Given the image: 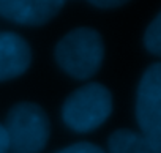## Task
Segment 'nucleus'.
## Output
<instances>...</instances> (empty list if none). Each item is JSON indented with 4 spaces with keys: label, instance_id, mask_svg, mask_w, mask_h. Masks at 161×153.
Listing matches in <instances>:
<instances>
[{
    "label": "nucleus",
    "instance_id": "nucleus-1",
    "mask_svg": "<svg viewBox=\"0 0 161 153\" xmlns=\"http://www.w3.org/2000/svg\"><path fill=\"white\" fill-rule=\"evenodd\" d=\"M104 57L101 35L93 29H76L65 35L55 47L60 68L76 79H89L100 69Z\"/></svg>",
    "mask_w": 161,
    "mask_h": 153
},
{
    "label": "nucleus",
    "instance_id": "nucleus-2",
    "mask_svg": "<svg viewBox=\"0 0 161 153\" xmlns=\"http://www.w3.org/2000/svg\"><path fill=\"white\" fill-rule=\"evenodd\" d=\"M112 112V95L101 84H87L73 92L63 104V122L77 133H89Z\"/></svg>",
    "mask_w": 161,
    "mask_h": 153
},
{
    "label": "nucleus",
    "instance_id": "nucleus-3",
    "mask_svg": "<svg viewBox=\"0 0 161 153\" xmlns=\"http://www.w3.org/2000/svg\"><path fill=\"white\" fill-rule=\"evenodd\" d=\"M10 148L16 153H38L49 139V120L46 112L33 103L16 104L3 126Z\"/></svg>",
    "mask_w": 161,
    "mask_h": 153
},
{
    "label": "nucleus",
    "instance_id": "nucleus-4",
    "mask_svg": "<svg viewBox=\"0 0 161 153\" xmlns=\"http://www.w3.org/2000/svg\"><path fill=\"white\" fill-rule=\"evenodd\" d=\"M136 115L141 134L161 151V65H152L142 76L137 89Z\"/></svg>",
    "mask_w": 161,
    "mask_h": 153
},
{
    "label": "nucleus",
    "instance_id": "nucleus-5",
    "mask_svg": "<svg viewBox=\"0 0 161 153\" xmlns=\"http://www.w3.org/2000/svg\"><path fill=\"white\" fill-rule=\"evenodd\" d=\"M65 0H0V16L22 25H43L63 7Z\"/></svg>",
    "mask_w": 161,
    "mask_h": 153
},
{
    "label": "nucleus",
    "instance_id": "nucleus-6",
    "mask_svg": "<svg viewBox=\"0 0 161 153\" xmlns=\"http://www.w3.org/2000/svg\"><path fill=\"white\" fill-rule=\"evenodd\" d=\"M32 51L27 41L11 32H0V81L14 79L27 71Z\"/></svg>",
    "mask_w": 161,
    "mask_h": 153
},
{
    "label": "nucleus",
    "instance_id": "nucleus-7",
    "mask_svg": "<svg viewBox=\"0 0 161 153\" xmlns=\"http://www.w3.org/2000/svg\"><path fill=\"white\" fill-rule=\"evenodd\" d=\"M109 153H161L141 134L131 129H119L109 137Z\"/></svg>",
    "mask_w": 161,
    "mask_h": 153
},
{
    "label": "nucleus",
    "instance_id": "nucleus-8",
    "mask_svg": "<svg viewBox=\"0 0 161 153\" xmlns=\"http://www.w3.org/2000/svg\"><path fill=\"white\" fill-rule=\"evenodd\" d=\"M144 43H145V47L152 54H155V55L161 54V16L159 14L148 25L145 36H144Z\"/></svg>",
    "mask_w": 161,
    "mask_h": 153
},
{
    "label": "nucleus",
    "instance_id": "nucleus-9",
    "mask_svg": "<svg viewBox=\"0 0 161 153\" xmlns=\"http://www.w3.org/2000/svg\"><path fill=\"white\" fill-rule=\"evenodd\" d=\"M57 153H106L103 148H100L98 145L89 144V142H79L74 145H69Z\"/></svg>",
    "mask_w": 161,
    "mask_h": 153
},
{
    "label": "nucleus",
    "instance_id": "nucleus-10",
    "mask_svg": "<svg viewBox=\"0 0 161 153\" xmlns=\"http://www.w3.org/2000/svg\"><path fill=\"white\" fill-rule=\"evenodd\" d=\"M89 2L100 8H117V7H122L123 3L130 2V0H89Z\"/></svg>",
    "mask_w": 161,
    "mask_h": 153
},
{
    "label": "nucleus",
    "instance_id": "nucleus-11",
    "mask_svg": "<svg viewBox=\"0 0 161 153\" xmlns=\"http://www.w3.org/2000/svg\"><path fill=\"white\" fill-rule=\"evenodd\" d=\"M8 148H10V144H8L7 131H5V128L2 125H0V153H7Z\"/></svg>",
    "mask_w": 161,
    "mask_h": 153
}]
</instances>
